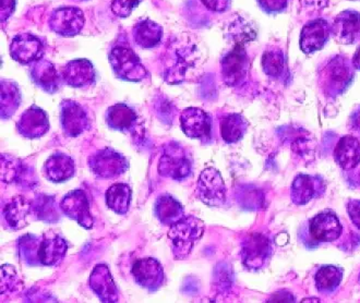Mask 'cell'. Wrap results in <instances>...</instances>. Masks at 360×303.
<instances>
[{
    "label": "cell",
    "instance_id": "obj_7",
    "mask_svg": "<svg viewBox=\"0 0 360 303\" xmlns=\"http://www.w3.org/2000/svg\"><path fill=\"white\" fill-rule=\"evenodd\" d=\"M272 254V245L269 238L252 233L246 238L241 247V259L247 269L258 271L266 266Z\"/></svg>",
    "mask_w": 360,
    "mask_h": 303
},
{
    "label": "cell",
    "instance_id": "obj_47",
    "mask_svg": "<svg viewBox=\"0 0 360 303\" xmlns=\"http://www.w3.org/2000/svg\"><path fill=\"white\" fill-rule=\"evenodd\" d=\"M354 1H356V0H354Z\"/></svg>",
    "mask_w": 360,
    "mask_h": 303
},
{
    "label": "cell",
    "instance_id": "obj_16",
    "mask_svg": "<svg viewBox=\"0 0 360 303\" xmlns=\"http://www.w3.org/2000/svg\"><path fill=\"white\" fill-rule=\"evenodd\" d=\"M290 191L292 203L304 205L311 200L321 197L326 191V182L319 176L300 174L292 181Z\"/></svg>",
    "mask_w": 360,
    "mask_h": 303
},
{
    "label": "cell",
    "instance_id": "obj_28",
    "mask_svg": "<svg viewBox=\"0 0 360 303\" xmlns=\"http://www.w3.org/2000/svg\"><path fill=\"white\" fill-rule=\"evenodd\" d=\"M33 172H30L27 166L23 165L22 162L10 156L1 157V179L7 183H15V185H33L31 183V178Z\"/></svg>",
    "mask_w": 360,
    "mask_h": 303
},
{
    "label": "cell",
    "instance_id": "obj_21",
    "mask_svg": "<svg viewBox=\"0 0 360 303\" xmlns=\"http://www.w3.org/2000/svg\"><path fill=\"white\" fill-rule=\"evenodd\" d=\"M90 287L103 302H117L118 290L108 267L96 265L90 276Z\"/></svg>",
    "mask_w": 360,
    "mask_h": 303
},
{
    "label": "cell",
    "instance_id": "obj_24",
    "mask_svg": "<svg viewBox=\"0 0 360 303\" xmlns=\"http://www.w3.org/2000/svg\"><path fill=\"white\" fill-rule=\"evenodd\" d=\"M32 211H34L33 204L25 198L18 195L13 200H10L9 203L4 209V214H5L8 225L13 231H20V229L25 228V226L29 224V217Z\"/></svg>",
    "mask_w": 360,
    "mask_h": 303
},
{
    "label": "cell",
    "instance_id": "obj_26",
    "mask_svg": "<svg viewBox=\"0 0 360 303\" xmlns=\"http://www.w3.org/2000/svg\"><path fill=\"white\" fill-rule=\"evenodd\" d=\"M68 250V243L59 236L44 238L39 245V261L46 266H55L63 261Z\"/></svg>",
    "mask_w": 360,
    "mask_h": 303
},
{
    "label": "cell",
    "instance_id": "obj_32",
    "mask_svg": "<svg viewBox=\"0 0 360 303\" xmlns=\"http://www.w3.org/2000/svg\"><path fill=\"white\" fill-rule=\"evenodd\" d=\"M105 198H106L108 207L112 211L120 215H124L129 211L130 204H131V189L126 183H115L108 190Z\"/></svg>",
    "mask_w": 360,
    "mask_h": 303
},
{
    "label": "cell",
    "instance_id": "obj_30",
    "mask_svg": "<svg viewBox=\"0 0 360 303\" xmlns=\"http://www.w3.org/2000/svg\"><path fill=\"white\" fill-rule=\"evenodd\" d=\"M344 276V269L335 265H324L316 273V290L322 295H332L338 290Z\"/></svg>",
    "mask_w": 360,
    "mask_h": 303
},
{
    "label": "cell",
    "instance_id": "obj_38",
    "mask_svg": "<svg viewBox=\"0 0 360 303\" xmlns=\"http://www.w3.org/2000/svg\"><path fill=\"white\" fill-rule=\"evenodd\" d=\"M140 1L141 0H112L110 8L115 15L124 19L131 15L134 8L139 6Z\"/></svg>",
    "mask_w": 360,
    "mask_h": 303
},
{
    "label": "cell",
    "instance_id": "obj_1",
    "mask_svg": "<svg viewBox=\"0 0 360 303\" xmlns=\"http://www.w3.org/2000/svg\"><path fill=\"white\" fill-rule=\"evenodd\" d=\"M353 61L347 57L338 56L330 59L320 70L319 84L324 94L336 97L343 94L354 80Z\"/></svg>",
    "mask_w": 360,
    "mask_h": 303
},
{
    "label": "cell",
    "instance_id": "obj_10",
    "mask_svg": "<svg viewBox=\"0 0 360 303\" xmlns=\"http://www.w3.org/2000/svg\"><path fill=\"white\" fill-rule=\"evenodd\" d=\"M60 124L63 134L77 138L90 128L86 110L75 101H63L60 106Z\"/></svg>",
    "mask_w": 360,
    "mask_h": 303
},
{
    "label": "cell",
    "instance_id": "obj_13",
    "mask_svg": "<svg viewBox=\"0 0 360 303\" xmlns=\"http://www.w3.org/2000/svg\"><path fill=\"white\" fill-rule=\"evenodd\" d=\"M309 233L316 243H333L343 233V226L335 213L324 211L309 221Z\"/></svg>",
    "mask_w": 360,
    "mask_h": 303
},
{
    "label": "cell",
    "instance_id": "obj_18",
    "mask_svg": "<svg viewBox=\"0 0 360 303\" xmlns=\"http://www.w3.org/2000/svg\"><path fill=\"white\" fill-rule=\"evenodd\" d=\"M332 34L341 44H355L360 41V13L345 10L336 17L332 25Z\"/></svg>",
    "mask_w": 360,
    "mask_h": 303
},
{
    "label": "cell",
    "instance_id": "obj_12",
    "mask_svg": "<svg viewBox=\"0 0 360 303\" xmlns=\"http://www.w3.org/2000/svg\"><path fill=\"white\" fill-rule=\"evenodd\" d=\"M180 126L184 134L191 138L209 142L212 136V118L200 108H187L180 116Z\"/></svg>",
    "mask_w": 360,
    "mask_h": 303
},
{
    "label": "cell",
    "instance_id": "obj_23",
    "mask_svg": "<svg viewBox=\"0 0 360 303\" xmlns=\"http://www.w3.org/2000/svg\"><path fill=\"white\" fill-rule=\"evenodd\" d=\"M334 160L342 169L351 170L360 163V141L353 136H345L338 141Z\"/></svg>",
    "mask_w": 360,
    "mask_h": 303
},
{
    "label": "cell",
    "instance_id": "obj_2",
    "mask_svg": "<svg viewBox=\"0 0 360 303\" xmlns=\"http://www.w3.org/2000/svg\"><path fill=\"white\" fill-rule=\"evenodd\" d=\"M205 233V224L195 216H184L177 223L171 226L168 239L171 241L172 251L177 259H184L193 251L195 243Z\"/></svg>",
    "mask_w": 360,
    "mask_h": 303
},
{
    "label": "cell",
    "instance_id": "obj_19",
    "mask_svg": "<svg viewBox=\"0 0 360 303\" xmlns=\"http://www.w3.org/2000/svg\"><path fill=\"white\" fill-rule=\"evenodd\" d=\"M17 130L21 136L31 140L41 138L49 130V116L39 107H30L20 118Z\"/></svg>",
    "mask_w": 360,
    "mask_h": 303
},
{
    "label": "cell",
    "instance_id": "obj_36",
    "mask_svg": "<svg viewBox=\"0 0 360 303\" xmlns=\"http://www.w3.org/2000/svg\"><path fill=\"white\" fill-rule=\"evenodd\" d=\"M33 209L37 214V219H41V221H46V223H56V221H58L59 214L56 209L54 197L41 195Z\"/></svg>",
    "mask_w": 360,
    "mask_h": 303
},
{
    "label": "cell",
    "instance_id": "obj_3",
    "mask_svg": "<svg viewBox=\"0 0 360 303\" xmlns=\"http://www.w3.org/2000/svg\"><path fill=\"white\" fill-rule=\"evenodd\" d=\"M110 66L120 80L139 82L148 75L146 67L131 49L116 46L110 53Z\"/></svg>",
    "mask_w": 360,
    "mask_h": 303
},
{
    "label": "cell",
    "instance_id": "obj_45",
    "mask_svg": "<svg viewBox=\"0 0 360 303\" xmlns=\"http://www.w3.org/2000/svg\"><path fill=\"white\" fill-rule=\"evenodd\" d=\"M79 1H83V0H79Z\"/></svg>",
    "mask_w": 360,
    "mask_h": 303
},
{
    "label": "cell",
    "instance_id": "obj_25",
    "mask_svg": "<svg viewBox=\"0 0 360 303\" xmlns=\"http://www.w3.org/2000/svg\"><path fill=\"white\" fill-rule=\"evenodd\" d=\"M44 174L51 182L67 181L75 175V163L66 154L56 153L51 155L44 165Z\"/></svg>",
    "mask_w": 360,
    "mask_h": 303
},
{
    "label": "cell",
    "instance_id": "obj_44",
    "mask_svg": "<svg viewBox=\"0 0 360 303\" xmlns=\"http://www.w3.org/2000/svg\"><path fill=\"white\" fill-rule=\"evenodd\" d=\"M353 65L354 67H355V69L360 70V47L359 49H358L357 53H355V56H354Z\"/></svg>",
    "mask_w": 360,
    "mask_h": 303
},
{
    "label": "cell",
    "instance_id": "obj_14",
    "mask_svg": "<svg viewBox=\"0 0 360 303\" xmlns=\"http://www.w3.org/2000/svg\"><path fill=\"white\" fill-rule=\"evenodd\" d=\"M136 284L150 291H156L165 283V273L158 259L152 257L138 259L132 267Z\"/></svg>",
    "mask_w": 360,
    "mask_h": 303
},
{
    "label": "cell",
    "instance_id": "obj_40",
    "mask_svg": "<svg viewBox=\"0 0 360 303\" xmlns=\"http://www.w3.org/2000/svg\"><path fill=\"white\" fill-rule=\"evenodd\" d=\"M347 212L352 223L360 231V200H351L348 202Z\"/></svg>",
    "mask_w": 360,
    "mask_h": 303
},
{
    "label": "cell",
    "instance_id": "obj_34",
    "mask_svg": "<svg viewBox=\"0 0 360 303\" xmlns=\"http://www.w3.org/2000/svg\"><path fill=\"white\" fill-rule=\"evenodd\" d=\"M21 103V94H20L18 85L13 82H1V117L10 118L13 116L19 108Z\"/></svg>",
    "mask_w": 360,
    "mask_h": 303
},
{
    "label": "cell",
    "instance_id": "obj_20",
    "mask_svg": "<svg viewBox=\"0 0 360 303\" xmlns=\"http://www.w3.org/2000/svg\"><path fill=\"white\" fill-rule=\"evenodd\" d=\"M61 79L71 88L89 86L95 81L94 67L86 59L69 61L61 71Z\"/></svg>",
    "mask_w": 360,
    "mask_h": 303
},
{
    "label": "cell",
    "instance_id": "obj_29",
    "mask_svg": "<svg viewBox=\"0 0 360 303\" xmlns=\"http://www.w3.org/2000/svg\"><path fill=\"white\" fill-rule=\"evenodd\" d=\"M155 215L163 225L172 226L184 217V207L169 194H163L156 200Z\"/></svg>",
    "mask_w": 360,
    "mask_h": 303
},
{
    "label": "cell",
    "instance_id": "obj_8",
    "mask_svg": "<svg viewBox=\"0 0 360 303\" xmlns=\"http://www.w3.org/2000/svg\"><path fill=\"white\" fill-rule=\"evenodd\" d=\"M221 77L229 86H237L246 79L249 58L243 44H236L221 63Z\"/></svg>",
    "mask_w": 360,
    "mask_h": 303
},
{
    "label": "cell",
    "instance_id": "obj_31",
    "mask_svg": "<svg viewBox=\"0 0 360 303\" xmlns=\"http://www.w3.org/2000/svg\"><path fill=\"white\" fill-rule=\"evenodd\" d=\"M163 37V27L152 20L146 19L136 25L134 37L136 44L143 49H152L160 44Z\"/></svg>",
    "mask_w": 360,
    "mask_h": 303
},
{
    "label": "cell",
    "instance_id": "obj_9",
    "mask_svg": "<svg viewBox=\"0 0 360 303\" xmlns=\"http://www.w3.org/2000/svg\"><path fill=\"white\" fill-rule=\"evenodd\" d=\"M84 25V15L79 8H58L51 13L49 27L60 37H72L80 33Z\"/></svg>",
    "mask_w": 360,
    "mask_h": 303
},
{
    "label": "cell",
    "instance_id": "obj_11",
    "mask_svg": "<svg viewBox=\"0 0 360 303\" xmlns=\"http://www.w3.org/2000/svg\"><path fill=\"white\" fill-rule=\"evenodd\" d=\"M60 209L69 219L76 221L83 228L92 229L94 219L90 213V204L86 192L75 190L65 195L60 202Z\"/></svg>",
    "mask_w": 360,
    "mask_h": 303
},
{
    "label": "cell",
    "instance_id": "obj_37",
    "mask_svg": "<svg viewBox=\"0 0 360 303\" xmlns=\"http://www.w3.org/2000/svg\"><path fill=\"white\" fill-rule=\"evenodd\" d=\"M37 238L31 237L27 235L20 240V254L23 255L25 261L27 263L35 262V259H39V243L37 245Z\"/></svg>",
    "mask_w": 360,
    "mask_h": 303
},
{
    "label": "cell",
    "instance_id": "obj_22",
    "mask_svg": "<svg viewBox=\"0 0 360 303\" xmlns=\"http://www.w3.org/2000/svg\"><path fill=\"white\" fill-rule=\"evenodd\" d=\"M32 81L41 90L54 94L60 88L61 73L55 68L51 61L39 60L31 68Z\"/></svg>",
    "mask_w": 360,
    "mask_h": 303
},
{
    "label": "cell",
    "instance_id": "obj_42",
    "mask_svg": "<svg viewBox=\"0 0 360 303\" xmlns=\"http://www.w3.org/2000/svg\"><path fill=\"white\" fill-rule=\"evenodd\" d=\"M15 9V0H1V21H6Z\"/></svg>",
    "mask_w": 360,
    "mask_h": 303
},
{
    "label": "cell",
    "instance_id": "obj_17",
    "mask_svg": "<svg viewBox=\"0 0 360 303\" xmlns=\"http://www.w3.org/2000/svg\"><path fill=\"white\" fill-rule=\"evenodd\" d=\"M332 34V27L323 19L307 23L300 34V49L304 53H312L323 49Z\"/></svg>",
    "mask_w": 360,
    "mask_h": 303
},
{
    "label": "cell",
    "instance_id": "obj_35",
    "mask_svg": "<svg viewBox=\"0 0 360 303\" xmlns=\"http://www.w3.org/2000/svg\"><path fill=\"white\" fill-rule=\"evenodd\" d=\"M263 71L272 78H281L285 71L284 53L278 49L266 51L262 56Z\"/></svg>",
    "mask_w": 360,
    "mask_h": 303
},
{
    "label": "cell",
    "instance_id": "obj_6",
    "mask_svg": "<svg viewBox=\"0 0 360 303\" xmlns=\"http://www.w3.org/2000/svg\"><path fill=\"white\" fill-rule=\"evenodd\" d=\"M199 199L209 207H221L226 201V186L219 170L207 168L198 180Z\"/></svg>",
    "mask_w": 360,
    "mask_h": 303
},
{
    "label": "cell",
    "instance_id": "obj_27",
    "mask_svg": "<svg viewBox=\"0 0 360 303\" xmlns=\"http://www.w3.org/2000/svg\"><path fill=\"white\" fill-rule=\"evenodd\" d=\"M106 122L112 130L117 131H130L138 122V116L129 106L124 104H116L110 107L106 112Z\"/></svg>",
    "mask_w": 360,
    "mask_h": 303
},
{
    "label": "cell",
    "instance_id": "obj_5",
    "mask_svg": "<svg viewBox=\"0 0 360 303\" xmlns=\"http://www.w3.org/2000/svg\"><path fill=\"white\" fill-rule=\"evenodd\" d=\"M89 165L93 175L101 179L120 177L129 167V163L124 156L108 148L98 150L89 160Z\"/></svg>",
    "mask_w": 360,
    "mask_h": 303
},
{
    "label": "cell",
    "instance_id": "obj_39",
    "mask_svg": "<svg viewBox=\"0 0 360 303\" xmlns=\"http://www.w3.org/2000/svg\"><path fill=\"white\" fill-rule=\"evenodd\" d=\"M258 3L266 13H276L288 7V0H258Z\"/></svg>",
    "mask_w": 360,
    "mask_h": 303
},
{
    "label": "cell",
    "instance_id": "obj_4",
    "mask_svg": "<svg viewBox=\"0 0 360 303\" xmlns=\"http://www.w3.org/2000/svg\"><path fill=\"white\" fill-rule=\"evenodd\" d=\"M158 172L164 177L175 180H184L191 175L193 163L183 146L175 142L165 146L158 163Z\"/></svg>",
    "mask_w": 360,
    "mask_h": 303
},
{
    "label": "cell",
    "instance_id": "obj_41",
    "mask_svg": "<svg viewBox=\"0 0 360 303\" xmlns=\"http://www.w3.org/2000/svg\"><path fill=\"white\" fill-rule=\"evenodd\" d=\"M203 5L207 8V9L212 10V11H217V13H223L227 8L229 7V3L231 0H201Z\"/></svg>",
    "mask_w": 360,
    "mask_h": 303
},
{
    "label": "cell",
    "instance_id": "obj_43",
    "mask_svg": "<svg viewBox=\"0 0 360 303\" xmlns=\"http://www.w3.org/2000/svg\"><path fill=\"white\" fill-rule=\"evenodd\" d=\"M352 127L357 134H360V107H358L357 110L354 112L352 115Z\"/></svg>",
    "mask_w": 360,
    "mask_h": 303
},
{
    "label": "cell",
    "instance_id": "obj_33",
    "mask_svg": "<svg viewBox=\"0 0 360 303\" xmlns=\"http://www.w3.org/2000/svg\"><path fill=\"white\" fill-rule=\"evenodd\" d=\"M221 136L226 143H235L243 138L248 129V122L239 114H229L221 119Z\"/></svg>",
    "mask_w": 360,
    "mask_h": 303
},
{
    "label": "cell",
    "instance_id": "obj_15",
    "mask_svg": "<svg viewBox=\"0 0 360 303\" xmlns=\"http://www.w3.org/2000/svg\"><path fill=\"white\" fill-rule=\"evenodd\" d=\"M10 55L15 61L23 65L37 63L44 55V45L35 35L29 33L19 34L10 45Z\"/></svg>",
    "mask_w": 360,
    "mask_h": 303
},
{
    "label": "cell",
    "instance_id": "obj_46",
    "mask_svg": "<svg viewBox=\"0 0 360 303\" xmlns=\"http://www.w3.org/2000/svg\"><path fill=\"white\" fill-rule=\"evenodd\" d=\"M359 283H360V275H359Z\"/></svg>",
    "mask_w": 360,
    "mask_h": 303
}]
</instances>
